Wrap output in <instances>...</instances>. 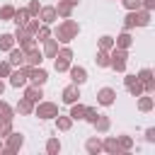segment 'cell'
I'll return each instance as SVG.
<instances>
[{
  "label": "cell",
  "instance_id": "d4e9b609",
  "mask_svg": "<svg viewBox=\"0 0 155 155\" xmlns=\"http://www.w3.org/2000/svg\"><path fill=\"white\" fill-rule=\"evenodd\" d=\"M29 17H31V15H29V10H27V7H19V10L15 7V15H12V22H15L17 27H24Z\"/></svg>",
  "mask_w": 155,
  "mask_h": 155
},
{
  "label": "cell",
  "instance_id": "83f0119b",
  "mask_svg": "<svg viewBox=\"0 0 155 155\" xmlns=\"http://www.w3.org/2000/svg\"><path fill=\"white\" fill-rule=\"evenodd\" d=\"M94 63H97V68H109V51L97 48V53H94Z\"/></svg>",
  "mask_w": 155,
  "mask_h": 155
},
{
  "label": "cell",
  "instance_id": "7402d4cb",
  "mask_svg": "<svg viewBox=\"0 0 155 155\" xmlns=\"http://www.w3.org/2000/svg\"><path fill=\"white\" fill-rule=\"evenodd\" d=\"M53 7H56V15H58L61 19L73 17V10H75V7H73V5H68L65 0H58V5H53Z\"/></svg>",
  "mask_w": 155,
  "mask_h": 155
},
{
  "label": "cell",
  "instance_id": "6da1fadb",
  "mask_svg": "<svg viewBox=\"0 0 155 155\" xmlns=\"http://www.w3.org/2000/svg\"><path fill=\"white\" fill-rule=\"evenodd\" d=\"M51 34H53V39H56L58 44H70L73 39H78V34H80V24H78L73 17H68V19H63L56 29H51Z\"/></svg>",
  "mask_w": 155,
  "mask_h": 155
},
{
  "label": "cell",
  "instance_id": "60d3db41",
  "mask_svg": "<svg viewBox=\"0 0 155 155\" xmlns=\"http://www.w3.org/2000/svg\"><path fill=\"white\" fill-rule=\"evenodd\" d=\"M27 10H29V15H31V17H36V15H39V10H41V2H39V0H29Z\"/></svg>",
  "mask_w": 155,
  "mask_h": 155
},
{
  "label": "cell",
  "instance_id": "1f68e13d",
  "mask_svg": "<svg viewBox=\"0 0 155 155\" xmlns=\"http://www.w3.org/2000/svg\"><path fill=\"white\" fill-rule=\"evenodd\" d=\"M51 36V24H41L39 29H36V34H34V39H36V44H41V41H46Z\"/></svg>",
  "mask_w": 155,
  "mask_h": 155
},
{
  "label": "cell",
  "instance_id": "2e32d148",
  "mask_svg": "<svg viewBox=\"0 0 155 155\" xmlns=\"http://www.w3.org/2000/svg\"><path fill=\"white\" fill-rule=\"evenodd\" d=\"M138 111H143V114H148V111H153L155 109V99H153V94H138Z\"/></svg>",
  "mask_w": 155,
  "mask_h": 155
},
{
  "label": "cell",
  "instance_id": "9a60e30c",
  "mask_svg": "<svg viewBox=\"0 0 155 155\" xmlns=\"http://www.w3.org/2000/svg\"><path fill=\"white\" fill-rule=\"evenodd\" d=\"M24 87H27V90H24V97H27L29 102H34V104H36V102H41V97H44L41 85H31V82H29V85H24Z\"/></svg>",
  "mask_w": 155,
  "mask_h": 155
},
{
  "label": "cell",
  "instance_id": "52a82bcc",
  "mask_svg": "<svg viewBox=\"0 0 155 155\" xmlns=\"http://www.w3.org/2000/svg\"><path fill=\"white\" fill-rule=\"evenodd\" d=\"M124 87L128 90V94L131 97H138V94H143V82L133 75V73H128V75H124Z\"/></svg>",
  "mask_w": 155,
  "mask_h": 155
},
{
  "label": "cell",
  "instance_id": "7dc6e473",
  "mask_svg": "<svg viewBox=\"0 0 155 155\" xmlns=\"http://www.w3.org/2000/svg\"><path fill=\"white\" fill-rule=\"evenodd\" d=\"M5 94V82H2V78H0V97Z\"/></svg>",
  "mask_w": 155,
  "mask_h": 155
},
{
  "label": "cell",
  "instance_id": "f1b7e54d",
  "mask_svg": "<svg viewBox=\"0 0 155 155\" xmlns=\"http://www.w3.org/2000/svg\"><path fill=\"white\" fill-rule=\"evenodd\" d=\"M44 148H46V153H48V155H58V153L63 150V145H61V140H58L56 136H53V138H48Z\"/></svg>",
  "mask_w": 155,
  "mask_h": 155
},
{
  "label": "cell",
  "instance_id": "ab89813d",
  "mask_svg": "<svg viewBox=\"0 0 155 155\" xmlns=\"http://www.w3.org/2000/svg\"><path fill=\"white\" fill-rule=\"evenodd\" d=\"M12 131H15L12 121H0V138H2V140H5V138H7L10 133H12Z\"/></svg>",
  "mask_w": 155,
  "mask_h": 155
},
{
  "label": "cell",
  "instance_id": "b9f144b4",
  "mask_svg": "<svg viewBox=\"0 0 155 155\" xmlns=\"http://www.w3.org/2000/svg\"><path fill=\"white\" fill-rule=\"evenodd\" d=\"M10 73H12L10 61H0V78H10Z\"/></svg>",
  "mask_w": 155,
  "mask_h": 155
},
{
  "label": "cell",
  "instance_id": "74e56055",
  "mask_svg": "<svg viewBox=\"0 0 155 155\" xmlns=\"http://www.w3.org/2000/svg\"><path fill=\"white\" fill-rule=\"evenodd\" d=\"M12 15H15L12 5H2L0 7V22H12Z\"/></svg>",
  "mask_w": 155,
  "mask_h": 155
},
{
  "label": "cell",
  "instance_id": "cb8c5ba5",
  "mask_svg": "<svg viewBox=\"0 0 155 155\" xmlns=\"http://www.w3.org/2000/svg\"><path fill=\"white\" fill-rule=\"evenodd\" d=\"M0 121H15V107L0 99Z\"/></svg>",
  "mask_w": 155,
  "mask_h": 155
},
{
  "label": "cell",
  "instance_id": "5b68a950",
  "mask_svg": "<svg viewBox=\"0 0 155 155\" xmlns=\"http://www.w3.org/2000/svg\"><path fill=\"white\" fill-rule=\"evenodd\" d=\"M34 114H36L41 121H51V119H56V114H58V104H56V102L41 99V102L34 104Z\"/></svg>",
  "mask_w": 155,
  "mask_h": 155
},
{
  "label": "cell",
  "instance_id": "30bf717a",
  "mask_svg": "<svg viewBox=\"0 0 155 155\" xmlns=\"http://www.w3.org/2000/svg\"><path fill=\"white\" fill-rule=\"evenodd\" d=\"M102 153L124 155V150H121V145H119V138H116V136H104V138H102Z\"/></svg>",
  "mask_w": 155,
  "mask_h": 155
},
{
  "label": "cell",
  "instance_id": "8d00e7d4",
  "mask_svg": "<svg viewBox=\"0 0 155 155\" xmlns=\"http://www.w3.org/2000/svg\"><path fill=\"white\" fill-rule=\"evenodd\" d=\"M97 116H99L97 107H85V116H82V121H87V124H94V121H97Z\"/></svg>",
  "mask_w": 155,
  "mask_h": 155
},
{
  "label": "cell",
  "instance_id": "d6986e66",
  "mask_svg": "<svg viewBox=\"0 0 155 155\" xmlns=\"http://www.w3.org/2000/svg\"><path fill=\"white\" fill-rule=\"evenodd\" d=\"M41 44H44V51H41V53H44V58H53V56L58 53V46H61V44L53 39V34H51L46 41H41Z\"/></svg>",
  "mask_w": 155,
  "mask_h": 155
},
{
  "label": "cell",
  "instance_id": "5bb4252c",
  "mask_svg": "<svg viewBox=\"0 0 155 155\" xmlns=\"http://www.w3.org/2000/svg\"><path fill=\"white\" fill-rule=\"evenodd\" d=\"M7 56H10L7 61H10V65H12V68H22V65H24V51H22V48L12 46V48L7 51Z\"/></svg>",
  "mask_w": 155,
  "mask_h": 155
},
{
  "label": "cell",
  "instance_id": "4fadbf2b",
  "mask_svg": "<svg viewBox=\"0 0 155 155\" xmlns=\"http://www.w3.org/2000/svg\"><path fill=\"white\" fill-rule=\"evenodd\" d=\"M10 85L17 87V90L27 85V70H24V65H22V68H12V73H10Z\"/></svg>",
  "mask_w": 155,
  "mask_h": 155
},
{
  "label": "cell",
  "instance_id": "836d02e7",
  "mask_svg": "<svg viewBox=\"0 0 155 155\" xmlns=\"http://www.w3.org/2000/svg\"><path fill=\"white\" fill-rule=\"evenodd\" d=\"M116 138H119V145H121V150H124V155L133 150V138H131V136H126V133H121V136H116Z\"/></svg>",
  "mask_w": 155,
  "mask_h": 155
},
{
  "label": "cell",
  "instance_id": "4316f807",
  "mask_svg": "<svg viewBox=\"0 0 155 155\" xmlns=\"http://www.w3.org/2000/svg\"><path fill=\"white\" fill-rule=\"evenodd\" d=\"M92 126H94V131H97V133H107V131L111 128V121H109V116L99 114V116H97V121H94Z\"/></svg>",
  "mask_w": 155,
  "mask_h": 155
},
{
  "label": "cell",
  "instance_id": "44dd1931",
  "mask_svg": "<svg viewBox=\"0 0 155 155\" xmlns=\"http://www.w3.org/2000/svg\"><path fill=\"white\" fill-rule=\"evenodd\" d=\"M85 150H87L90 155H99V153H102V138H99V136H90V138L85 140Z\"/></svg>",
  "mask_w": 155,
  "mask_h": 155
},
{
  "label": "cell",
  "instance_id": "d590c367",
  "mask_svg": "<svg viewBox=\"0 0 155 155\" xmlns=\"http://www.w3.org/2000/svg\"><path fill=\"white\" fill-rule=\"evenodd\" d=\"M97 44H99V48H104V51H111V48H114V36H111V34H102Z\"/></svg>",
  "mask_w": 155,
  "mask_h": 155
},
{
  "label": "cell",
  "instance_id": "f35d334b",
  "mask_svg": "<svg viewBox=\"0 0 155 155\" xmlns=\"http://www.w3.org/2000/svg\"><path fill=\"white\" fill-rule=\"evenodd\" d=\"M136 78H138L140 82H148V80H153L155 75H153V68H140V70L136 73Z\"/></svg>",
  "mask_w": 155,
  "mask_h": 155
},
{
  "label": "cell",
  "instance_id": "c3c4849f",
  "mask_svg": "<svg viewBox=\"0 0 155 155\" xmlns=\"http://www.w3.org/2000/svg\"><path fill=\"white\" fill-rule=\"evenodd\" d=\"M2 145H5V143H2V138H0V150H2Z\"/></svg>",
  "mask_w": 155,
  "mask_h": 155
},
{
  "label": "cell",
  "instance_id": "7c38bea8",
  "mask_svg": "<svg viewBox=\"0 0 155 155\" xmlns=\"http://www.w3.org/2000/svg\"><path fill=\"white\" fill-rule=\"evenodd\" d=\"M65 73L70 75V82H75V85H85V82H87V70H85L82 65H73V63H70V68H68Z\"/></svg>",
  "mask_w": 155,
  "mask_h": 155
},
{
  "label": "cell",
  "instance_id": "4dcf8cb0",
  "mask_svg": "<svg viewBox=\"0 0 155 155\" xmlns=\"http://www.w3.org/2000/svg\"><path fill=\"white\" fill-rule=\"evenodd\" d=\"M150 24V12L148 10H136V27H148Z\"/></svg>",
  "mask_w": 155,
  "mask_h": 155
},
{
  "label": "cell",
  "instance_id": "603a6c76",
  "mask_svg": "<svg viewBox=\"0 0 155 155\" xmlns=\"http://www.w3.org/2000/svg\"><path fill=\"white\" fill-rule=\"evenodd\" d=\"M53 121H56V128H58V131H63V133H68V131L73 128V119H70V116H63L61 111L56 114V119H53Z\"/></svg>",
  "mask_w": 155,
  "mask_h": 155
},
{
  "label": "cell",
  "instance_id": "bcb514c9",
  "mask_svg": "<svg viewBox=\"0 0 155 155\" xmlns=\"http://www.w3.org/2000/svg\"><path fill=\"white\" fill-rule=\"evenodd\" d=\"M65 2H68V5H73V7H78V5H80V0H65Z\"/></svg>",
  "mask_w": 155,
  "mask_h": 155
},
{
  "label": "cell",
  "instance_id": "f6af8a7d",
  "mask_svg": "<svg viewBox=\"0 0 155 155\" xmlns=\"http://www.w3.org/2000/svg\"><path fill=\"white\" fill-rule=\"evenodd\" d=\"M140 7L148 10V12H153L155 10V0H140Z\"/></svg>",
  "mask_w": 155,
  "mask_h": 155
},
{
  "label": "cell",
  "instance_id": "8992f818",
  "mask_svg": "<svg viewBox=\"0 0 155 155\" xmlns=\"http://www.w3.org/2000/svg\"><path fill=\"white\" fill-rule=\"evenodd\" d=\"M24 70H27V82H31V85H46V80H48V73L41 68V65H24Z\"/></svg>",
  "mask_w": 155,
  "mask_h": 155
},
{
  "label": "cell",
  "instance_id": "681fc988",
  "mask_svg": "<svg viewBox=\"0 0 155 155\" xmlns=\"http://www.w3.org/2000/svg\"><path fill=\"white\" fill-rule=\"evenodd\" d=\"M111 2H116V0H111Z\"/></svg>",
  "mask_w": 155,
  "mask_h": 155
},
{
  "label": "cell",
  "instance_id": "8fae6325",
  "mask_svg": "<svg viewBox=\"0 0 155 155\" xmlns=\"http://www.w3.org/2000/svg\"><path fill=\"white\" fill-rule=\"evenodd\" d=\"M39 22L41 24H56V19H58V15H56V7L53 5H41V10H39Z\"/></svg>",
  "mask_w": 155,
  "mask_h": 155
},
{
  "label": "cell",
  "instance_id": "e575fe53",
  "mask_svg": "<svg viewBox=\"0 0 155 155\" xmlns=\"http://www.w3.org/2000/svg\"><path fill=\"white\" fill-rule=\"evenodd\" d=\"M124 29H126V31L136 29V10H128V12H126V17H124Z\"/></svg>",
  "mask_w": 155,
  "mask_h": 155
},
{
  "label": "cell",
  "instance_id": "7bdbcfd3",
  "mask_svg": "<svg viewBox=\"0 0 155 155\" xmlns=\"http://www.w3.org/2000/svg\"><path fill=\"white\" fill-rule=\"evenodd\" d=\"M126 10H140V0H119Z\"/></svg>",
  "mask_w": 155,
  "mask_h": 155
},
{
  "label": "cell",
  "instance_id": "f546056e",
  "mask_svg": "<svg viewBox=\"0 0 155 155\" xmlns=\"http://www.w3.org/2000/svg\"><path fill=\"white\" fill-rule=\"evenodd\" d=\"M12 46H17L15 36H12V34H0V51H2V53H7Z\"/></svg>",
  "mask_w": 155,
  "mask_h": 155
},
{
  "label": "cell",
  "instance_id": "ba28073f",
  "mask_svg": "<svg viewBox=\"0 0 155 155\" xmlns=\"http://www.w3.org/2000/svg\"><path fill=\"white\" fill-rule=\"evenodd\" d=\"M116 102V90L114 87H99L97 90V104L99 107H111Z\"/></svg>",
  "mask_w": 155,
  "mask_h": 155
},
{
  "label": "cell",
  "instance_id": "d6a6232c",
  "mask_svg": "<svg viewBox=\"0 0 155 155\" xmlns=\"http://www.w3.org/2000/svg\"><path fill=\"white\" fill-rule=\"evenodd\" d=\"M17 44H19V48H22L24 53H27V51H31V48H36V39H34L31 34H27L24 39H19Z\"/></svg>",
  "mask_w": 155,
  "mask_h": 155
},
{
  "label": "cell",
  "instance_id": "484cf974",
  "mask_svg": "<svg viewBox=\"0 0 155 155\" xmlns=\"http://www.w3.org/2000/svg\"><path fill=\"white\" fill-rule=\"evenodd\" d=\"M68 116H70L73 121H82V116H85V104H80V102H73V104H70V111H68Z\"/></svg>",
  "mask_w": 155,
  "mask_h": 155
},
{
  "label": "cell",
  "instance_id": "7a4b0ae2",
  "mask_svg": "<svg viewBox=\"0 0 155 155\" xmlns=\"http://www.w3.org/2000/svg\"><path fill=\"white\" fill-rule=\"evenodd\" d=\"M70 63H73V48H70L68 44L58 46V53L53 56V68H56V73H65V70L70 68Z\"/></svg>",
  "mask_w": 155,
  "mask_h": 155
},
{
  "label": "cell",
  "instance_id": "3957f363",
  "mask_svg": "<svg viewBox=\"0 0 155 155\" xmlns=\"http://www.w3.org/2000/svg\"><path fill=\"white\" fill-rule=\"evenodd\" d=\"M126 63H128V48H111L109 51V68L116 70V73H124L126 70Z\"/></svg>",
  "mask_w": 155,
  "mask_h": 155
},
{
  "label": "cell",
  "instance_id": "e0dca14e",
  "mask_svg": "<svg viewBox=\"0 0 155 155\" xmlns=\"http://www.w3.org/2000/svg\"><path fill=\"white\" fill-rule=\"evenodd\" d=\"M15 111L22 114V116H31V114H34V102H29L27 97H19L17 104H15Z\"/></svg>",
  "mask_w": 155,
  "mask_h": 155
},
{
  "label": "cell",
  "instance_id": "9c48e42d",
  "mask_svg": "<svg viewBox=\"0 0 155 155\" xmlns=\"http://www.w3.org/2000/svg\"><path fill=\"white\" fill-rule=\"evenodd\" d=\"M61 99H63V104H73V102H80V85H75V82H70L68 87H63V92H61Z\"/></svg>",
  "mask_w": 155,
  "mask_h": 155
},
{
  "label": "cell",
  "instance_id": "277c9868",
  "mask_svg": "<svg viewBox=\"0 0 155 155\" xmlns=\"http://www.w3.org/2000/svg\"><path fill=\"white\" fill-rule=\"evenodd\" d=\"M24 148V133H19V131H12L7 138H5V145H2V155H15V153H19Z\"/></svg>",
  "mask_w": 155,
  "mask_h": 155
},
{
  "label": "cell",
  "instance_id": "ee69618b",
  "mask_svg": "<svg viewBox=\"0 0 155 155\" xmlns=\"http://www.w3.org/2000/svg\"><path fill=\"white\" fill-rule=\"evenodd\" d=\"M145 140L148 143H155V126H148L145 128Z\"/></svg>",
  "mask_w": 155,
  "mask_h": 155
},
{
  "label": "cell",
  "instance_id": "ffe728a7",
  "mask_svg": "<svg viewBox=\"0 0 155 155\" xmlns=\"http://www.w3.org/2000/svg\"><path fill=\"white\" fill-rule=\"evenodd\" d=\"M44 63V53L39 48H31L24 53V65H41Z\"/></svg>",
  "mask_w": 155,
  "mask_h": 155
},
{
  "label": "cell",
  "instance_id": "ac0fdd59",
  "mask_svg": "<svg viewBox=\"0 0 155 155\" xmlns=\"http://www.w3.org/2000/svg\"><path fill=\"white\" fill-rule=\"evenodd\" d=\"M114 46H116V48H131V46H133V36H131V31L124 29L121 34H116V36H114Z\"/></svg>",
  "mask_w": 155,
  "mask_h": 155
}]
</instances>
